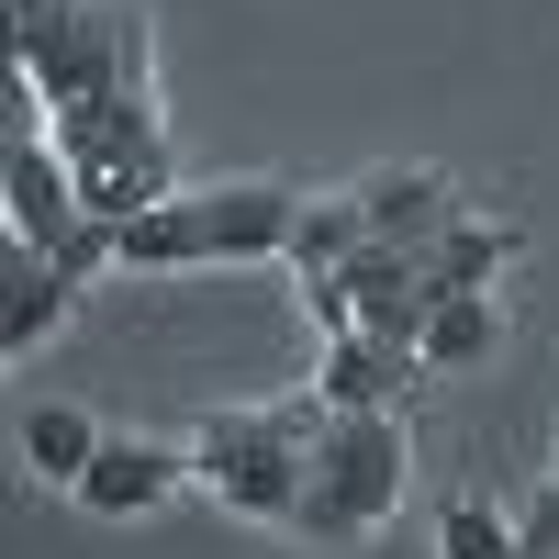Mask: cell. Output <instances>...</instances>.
I'll list each match as a JSON object with an SVG mask.
<instances>
[{
    "mask_svg": "<svg viewBox=\"0 0 559 559\" xmlns=\"http://www.w3.org/2000/svg\"><path fill=\"white\" fill-rule=\"evenodd\" d=\"M12 79L45 90V112H90L146 90V12L123 0H12Z\"/></svg>",
    "mask_w": 559,
    "mask_h": 559,
    "instance_id": "cell-1",
    "label": "cell"
},
{
    "mask_svg": "<svg viewBox=\"0 0 559 559\" xmlns=\"http://www.w3.org/2000/svg\"><path fill=\"white\" fill-rule=\"evenodd\" d=\"M324 392H292V403H236L191 437V471L236 503V515H302V481H313V437H324Z\"/></svg>",
    "mask_w": 559,
    "mask_h": 559,
    "instance_id": "cell-2",
    "label": "cell"
},
{
    "mask_svg": "<svg viewBox=\"0 0 559 559\" xmlns=\"http://www.w3.org/2000/svg\"><path fill=\"white\" fill-rule=\"evenodd\" d=\"M302 191H269V179H236V191H179L157 213H134L112 258L123 269H202V258H292Z\"/></svg>",
    "mask_w": 559,
    "mask_h": 559,
    "instance_id": "cell-3",
    "label": "cell"
},
{
    "mask_svg": "<svg viewBox=\"0 0 559 559\" xmlns=\"http://www.w3.org/2000/svg\"><path fill=\"white\" fill-rule=\"evenodd\" d=\"M403 414L392 403H369V414H324V437H313V481H302V537L313 548H347V537H369L403 503Z\"/></svg>",
    "mask_w": 559,
    "mask_h": 559,
    "instance_id": "cell-4",
    "label": "cell"
},
{
    "mask_svg": "<svg viewBox=\"0 0 559 559\" xmlns=\"http://www.w3.org/2000/svg\"><path fill=\"white\" fill-rule=\"evenodd\" d=\"M358 213H369V236H381V247H437L448 224H471L437 168H381V179L358 191Z\"/></svg>",
    "mask_w": 559,
    "mask_h": 559,
    "instance_id": "cell-5",
    "label": "cell"
},
{
    "mask_svg": "<svg viewBox=\"0 0 559 559\" xmlns=\"http://www.w3.org/2000/svg\"><path fill=\"white\" fill-rule=\"evenodd\" d=\"M191 471L179 448H146V437H102V459L79 471V503L90 515H146V503H168V481Z\"/></svg>",
    "mask_w": 559,
    "mask_h": 559,
    "instance_id": "cell-6",
    "label": "cell"
},
{
    "mask_svg": "<svg viewBox=\"0 0 559 559\" xmlns=\"http://www.w3.org/2000/svg\"><path fill=\"white\" fill-rule=\"evenodd\" d=\"M503 258H515V224H448V236L426 247V302H448V292H492Z\"/></svg>",
    "mask_w": 559,
    "mask_h": 559,
    "instance_id": "cell-7",
    "label": "cell"
},
{
    "mask_svg": "<svg viewBox=\"0 0 559 559\" xmlns=\"http://www.w3.org/2000/svg\"><path fill=\"white\" fill-rule=\"evenodd\" d=\"M68 292H79L68 269L23 258V269H12V302H0V347H12V358H34V347L57 336V324H68Z\"/></svg>",
    "mask_w": 559,
    "mask_h": 559,
    "instance_id": "cell-8",
    "label": "cell"
},
{
    "mask_svg": "<svg viewBox=\"0 0 559 559\" xmlns=\"http://www.w3.org/2000/svg\"><path fill=\"white\" fill-rule=\"evenodd\" d=\"M23 459H34L45 481H68V492H79V471L102 459V426H90L79 403H34V414H23Z\"/></svg>",
    "mask_w": 559,
    "mask_h": 559,
    "instance_id": "cell-9",
    "label": "cell"
},
{
    "mask_svg": "<svg viewBox=\"0 0 559 559\" xmlns=\"http://www.w3.org/2000/svg\"><path fill=\"white\" fill-rule=\"evenodd\" d=\"M492 336H503V324H492V292H448L437 324H426V369H481Z\"/></svg>",
    "mask_w": 559,
    "mask_h": 559,
    "instance_id": "cell-10",
    "label": "cell"
},
{
    "mask_svg": "<svg viewBox=\"0 0 559 559\" xmlns=\"http://www.w3.org/2000/svg\"><path fill=\"white\" fill-rule=\"evenodd\" d=\"M369 247V213H358V191L347 202H302V224H292V269L313 280V269H347Z\"/></svg>",
    "mask_w": 559,
    "mask_h": 559,
    "instance_id": "cell-11",
    "label": "cell"
},
{
    "mask_svg": "<svg viewBox=\"0 0 559 559\" xmlns=\"http://www.w3.org/2000/svg\"><path fill=\"white\" fill-rule=\"evenodd\" d=\"M437 559H526V537L503 526L492 503H471V492H459L448 515H437Z\"/></svg>",
    "mask_w": 559,
    "mask_h": 559,
    "instance_id": "cell-12",
    "label": "cell"
},
{
    "mask_svg": "<svg viewBox=\"0 0 559 559\" xmlns=\"http://www.w3.org/2000/svg\"><path fill=\"white\" fill-rule=\"evenodd\" d=\"M515 537H526V559H548V548H559V471H548V492H537V515H526Z\"/></svg>",
    "mask_w": 559,
    "mask_h": 559,
    "instance_id": "cell-13",
    "label": "cell"
}]
</instances>
